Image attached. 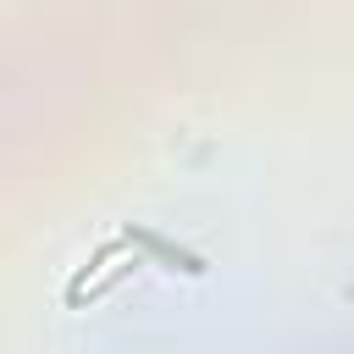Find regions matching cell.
I'll use <instances>...</instances> for the list:
<instances>
[{
    "mask_svg": "<svg viewBox=\"0 0 354 354\" xmlns=\"http://www.w3.org/2000/svg\"><path fill=\"white\" fill-rule=\"evenodd\" d=\"M127 271H138V260H127V266H116V260H111V271H100V277H94L88 288H83V299H77V310H83V304H94V299H105V293H111V288H116V282H122Z\"/></svg>",
    "mask_w": 354,
    "mask_h": 354,
    "instance_id": "obj_3",
    "label": "cell"
},
{
    "mask_svg": "<svg viewBox=\"0 0 354 354\" xmlns=\"http://www.w3.org/2000/svg\"><path fill=\"white\" fill-rule=\"evenodd\" d=\"M122 243H127V249H144L155 266L183 271V277H205V271H210V266H205V254H194V249H183V243H171V238H160V232L138 227V221H127V227H122Z\"/></svg>",
    "mask_w": 354,
    "mask_h": 354,
    "instance_id": "obj_1",
    "label": "cell"
},
{
    "mask_svg": "<svg viewBox=\"0 0 354 354\" xmlns=\"http://www.w3.org/2000/svg\"><path fill=\"white\" fill-rule=\"evenodd\" d=\"M122 249H127V243H122V238H111V243H100V249L88 254V266H77V277L66 282V310H77V299H83V288H88V282H94V277H100V271H105V266H111V260H116Z\"/></svg>",
    "mask_w": 354,
    "mask_h": 354,
    "instance_id": "obj_2",
    "label": "cell"
}]
</instances>
